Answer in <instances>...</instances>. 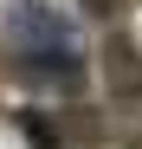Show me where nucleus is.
<instances>
[{"instance_id": "f03ea898", "label": "nucleus", "mask_w": 142, "mask_h": 149, "mask_svg": "<svg viewBox=\"0 0 142 149\" xmlns=\"http://www.w3.org/2000/svg\"><path fill=\"white\" fill-rule=\"evenodd\" d=\"M19 78L39 84V91L78 97V91H84V65H78V52H71V58H19Z\"/></svg>"}, {"instance_id": "20e7f679", "label": "nucleus", "mask_w": 142, "mask_h": 149, "mask_svg": "<svg viewBox=\"0 0 142 149\" xmlns=\"http://www.w3.org/2000/svg\"><path fill=\"white\" fill-rule=\"evenodd\" d=\"M13 123H19V130H26V143H32V149H65V143H58V136H52V123H45V117H39V110H19V117H13Z\"/></svg>"}, {"instance_id": "39448f33", "label": "nucleus", "mask_w": 142, "mask_h": 149, "mask_svg": "<svg viewBox=\"0 0 142 149\" xmlns=\"http://www.w3.org/2000/svg\"><path fill=\"white\" fill-rule=\"evenodd\" d=\"M78 7H84V13H97V19H110L116 7H123V0H78Z\"/></svg>"}, {"instance_id": "7ed1b4c3", "label": "nucleus", "mask_w": 142, "mask_h": 149, "mask_svg": "<svg viewBox=\"0 0 142 149\" xmlns=\"http://www.w3.org/2000/svg\"><path fill=\"white\" fill-rule=\"evenodd\" d=\"M103 78H110V97H142V58L123 33L103 39Z\"/></svg>"}, {"instance_id": "f257e3e1", "label": "nucleus", "mask_w": 142, "mask_h": 149, "mask_svg": "<svg viewBox=\"0 0 142 149\" xmlns=\"http://www.w3.org/2000/svg\"><path fill=\"white\" fill-rule=\"evenodd\" d=\"M0 33H7V45L19 58H71L78 52V26L58 19L45 0H13L7 19H0Z\"/></svg>"}]
</instances>
